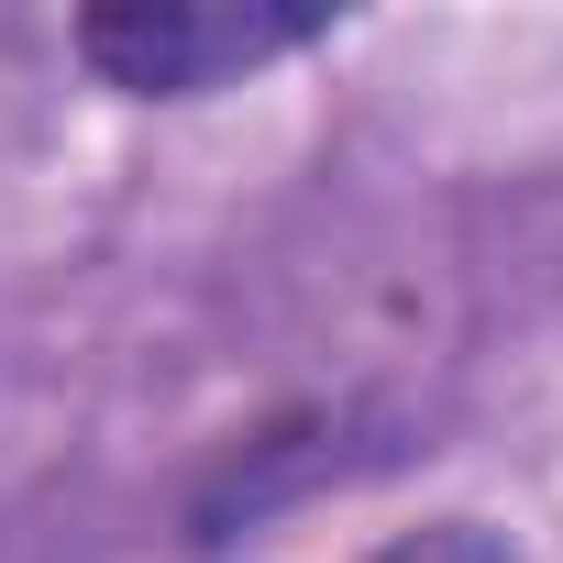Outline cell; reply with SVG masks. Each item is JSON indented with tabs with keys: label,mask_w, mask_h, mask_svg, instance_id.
Returning a JSON list of instances; mask_svg holds the SVG:
<instances>
[{
	"label": "cell",
	"mask_w": 563,
	"mask_h": 563,
	"mask_svg": "<svg viewBox=\"0 0 563 563\" xmlns=\"http://www.w3.org/2000/svg\"><path fill=\"white\" fill-rule=\"evenodd\" d=\"M321 34H332V12H288V0H111V12L78 23V56L133 100H188V89L299 56Z\"/></svg>",
	"instance_id": "1"
},
{
	"label": "cell",
	"mask_w": 563,
	"mask_h": 563,
	"mask_svg": "<svg viewBox=\"0 0 563 563\" xmlns=\"http://www.w3.org/2000/svg\"><path fill=\"white\" fill-rule=\"evenodd\" d=\"M365 563H519V552H508V530H486V519H420V530L376 541Z\"/></svg>",
	"instance_id": "2"
}]
</instances>
